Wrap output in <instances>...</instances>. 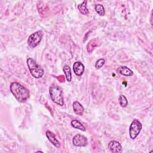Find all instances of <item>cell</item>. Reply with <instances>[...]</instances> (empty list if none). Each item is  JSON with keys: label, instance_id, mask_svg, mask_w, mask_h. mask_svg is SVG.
<instances>
[{"label": "cell", "instance_id": "cell-1", "mask_svg": "<svg viewBox=\"0 0 153 153\" xmlns=\"http://www.w3.org/2000/svg\"><path fill=\"white\" fill-rule=\"evenodd\" d=\"M10 89L12 94L19 102H25L30 97L29 90L19 82H12L10 85Z\"/></svg>", "mask_w": 153, "mask_h": 153}, {"label": "cell", "instance_id": "cell-2", "mask_svg": "<svg viewBox=\"0 0 153 153\" xmlns=\"http://www.w3.org/2000/svg\"><path fill=\"white\" fill-rule=\"evenodd\" d=\"M49 93L51 99L53 100V102L60 106L63 105L64 100L62 91L60 87L56 84H53L50 87Z\"/></svg>", "mask_w": 153, "mask_h": 153}, {"label": "cell", "instance_id": "cell-3", "mask_svg": "<svg viewBox=\"0 0 153 153\" xmlns=\"http://www.w3.org/2000/svg\"><path fill=\"white\" fill-rule=\"evenodd\" d=\"M27 65L31 75L35 78H40L44 75L43 69L32 58L27 59Z\"/></svg>", "mask_w": 153, "mask_h": 153}, {"label": "cell", "instance_id": "cell-4", "mask_svg": "<svg viewBox=\"0 0 153 153\" xmlns=\"http://www.w3.org/2000/svg\"><path fill=\"white\" fill-rule=\"evenodd\" d=\"M44 35V33L42 30L36 31L32 34H31L27 40L28 45L30 48L36 47L41 41L42 37Z\"/></svg>", "mask_w": 153, "mask_h": 153}, {"label": "cell", "instance_id": "cell-5", "mask_svg": "<svg viewBox=\"0 0 153 153\" xmlns=\"http://www.w3.org/2000/svg\"><path fill=\"white\" fill-rule=\"evenodd\" d=\"M142 126L141 123L137 119H134L131 123L129 127L130 137L132 139H134L139 134Z\"/></svg>", "mask_w": 153, "mask_h": 153}, {"label": "cell", "instance_id": "cell-6", "mask_svg": "<svg viewBox=\"0 0 153 153\" xmlns=\"http://www.w3.org/2000/svg\"><path fill=\"white\" fill-rule=\"evenodd\" d=\"M72 143L76 146L83 147L87 145L88 141L87 137L84 136L80 134H76L72 139Z\"/></svg>", "mask_w": 153, "mask_h": 153}, {"label": "cell", "instance_id": "cell-7", "mask_svg": "<svg viewBox=\"0 0 153 153\" xmlns=\"http://www.w3.org/2000/svg\"><path fill=\"white\" fill-rule=\"evenodd\" d=\"M108 148L112 153L122 152V147L121 144L116 140H111L108 143Z\"/></svg>", "mask_w": 153, "mask_h": 153}, {"label": "cell", "instance_id": "cell-8", "mask_svg": "<svg viewBox=\"0 0 153 153\" xmlns=\"http://www.w3.org/2000/svg\"><path fill=\"white\" fill-rule=\"evenodd\" d=\"M73 71L75 75L77 76H81L84 71V66L81 62H76L74 63Z\"/></svg>", "mask_w": 153, "mask_h": 153}, {"label": "cell", "instance_id": "cell-9", "mask_svg": "<svg viewBox=\"0 0 153 153\" xmlns=\"http://www.w3.org/2000/svg\"><path fill=\"white\" fill-rule=\"evenodd\" d=\"M46 136L48 138V139L50 140V142L56 148L60 147V143L56 139L55 135L54 133H53L51 131L47 130L46 131Z\"/></svg>", "mask_w": 153, "mask_h": 153}, {"label": "cell", "instance_id": "cell-10", "mask_svg": "<svg viewBox=\"0 0 153 153\" xmlns=\"http://www.w3.org/2000/svg\"><path fill=\"white\" fill-rule=\"evenodd\" d=\"M73 109L74 112L78 115H82L83 112H84V107L81 105V104L78 102V101H75L73 104Z\"/></svg>", "mask_w": 153, "mask_h": 153}, {"label": "cell", "instance_id": "cell-11", "mask_svg": "<svg viewBox=\"0 0 153 153\" xmlns=\"http://www.w3.org/2000/svg\"><path fill=\"white\" fill-rule=\"evenodd\" d=\"M117 71L118 73H120V74L124 75V76H130L133 75V71L131 69H130L128 68H127V66H121L118 67Z\"/></svg>", "mask_w": 153, "mask_h": 153}, {"label": "cell", "instance_id": "cell-12", "mask_svg": "<svg viewBox=\"0 0 153 153\" xmlns=\"http://www.w3.org/2000/svg\"><path fill=\"white\" fill-rule=\"evenodd\" d=\"M87 1H84L82 3L78 5V9L79 12L84 15H87L88 14V10L87 7Z\"/></svg>", "mask_w": 153, "mask_h": 153}, {"label": "cell", "instance_id": "cell-13", "mask_svg": "<svg viewBox=\"0 0 153 153\" xmlns=\"http://www.w3.org/2000/svg\"><path fill=\"white\" fill-rule=\"evenodd\" d=\"M63 70L65 73L67 81L71 82L72 80V74H71V70L70 67L68 65H65L63 68Z\"/></svg>", "mask_w": 153, "mask_h": 153}, {"label": "cell", "instance_id": "cell-14", "mask_svg": "<svg viewBox=\"0 0 153 153\" xmlns=\"http://www.w3.org/2000/svg\"><path fill=\"white\" fill-rule=\"evenodd\" d=\"M71 125L73 127L81 130L82 131H85V127L82 125V124L81 123H80L79 121L76 120H73L71 121Z\"/></svg>", "mask_w": 153, "mask_h": 153}, {"label": "cell", "instance_id": "cell-15", "mask_svg": "<svg viewBox=\"0 0 153 153\" xmlns=\"http://www.w3.org/2000/svg\"><path fill=\"white\" fill-rule=\"evenodd\" d=\"M95 10L100 16H104L105 14V11L103 6L101 4H96L95 5Z\"/></svg>", "mask_w": 153, "mask_h": 153}, {"label": "cell", "instance_id": "cell-16", "mask_svg": "<svg viewBox=\"0 0 153 153\" xmlns=\"http://www.w3.org/2000/svg\"><path fill=\"white\" fill-rule=\"evenodd\" d=\"M119 103H120V105L121 107H126L127 105V103H128V101H127V99L126 98V97L123 95V94H120V96H119Z\"/></svg>", "mask_w": 153, "mask_h": 153}, {"label": "cell", "instance_id": "cell-17", "mask_svg": "<svg viewBox=\"0 0 153 153\" xmlns=\"http://www.w3.org/2000/svg\"><path fill=\"white\" fill-rule=\"evenodd\" d=\"M105 63V59H100L99 60H97L96 62V64H95V67L96 69H100V68H102L104 64Z\"/></svg>", "mask_w": 153, "mask_h": 153}, {"label": "cell", "instance_id": "cell-18", "mask_svg": "<svg viewBox=\"0 0 153 153\" xmlns=\"http://www.w3.org/2000/svg\"><path fill=\"white\" fill-rule=\"evenodd\" d=\"M96 39H93L91 41H90L88 43V44L87 45V50L90 48V52L92 51V50L95 48V47H96Z\"/></svg>", "mask_w": 153, "mask_h": 153}]
</instances>
